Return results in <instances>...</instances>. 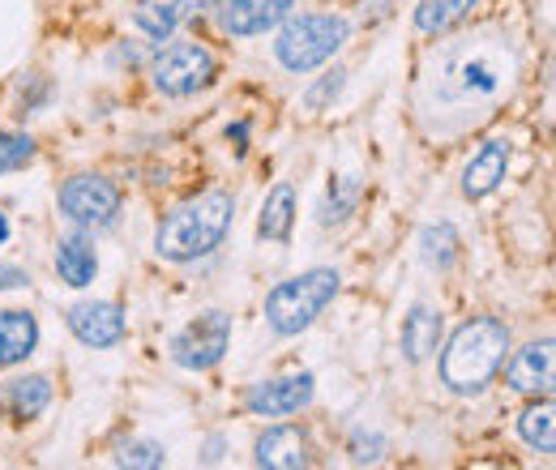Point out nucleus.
<instances>
[{
	"label": "nucleus",
	"instance_id": "obj_1",
	"mask_svg": "<svg viewBox=\"0 0 556 470\" xmlns=\"http://www.w3.org/2000/svg\"><path fill=\"white\" fill-rule=\"evenodd\" d=\"M514 81V52L505 39H467L437 56L428 90L445 112H480L496 103Z\"/></svg>",
	"mask_w": 556,
	"mask_h": 470
},
{
	"label": "nucleus",
	"instance_id": "obj_2",
	"mask_svg": "<svg viewBox=\"0 0 556 470\" xmlns=\"http://www.w3.org/2000/svg\"><path fill=\"white\" fill-rule=\"evenodd\" d=\"M236 218V198L227 189H206L185 205H176L159 227H154V257L172 266H189L198 257H210L227 227Z\"/></svg>",
	"mask_w": 556,
	"mask_h": 470
},
{
	"label": "nucleus",
	"instance_id": "obj_3",
	"mask_svg": "<svg viewBox=\"0 0 556 470\" xmlns=\"http://www.w3.org/2000/svg\"><path fill=\"white\" fill-rule=\"evenodd\" d=\"M505 355H509V326L496 317H471L441 351V385L450 394H480L501 372Z\"/></svg>",
	"mask_w": 556,
	"mask_h": 470
},
{
	"label": "nucleus",
	"instance_id": "obj_4",
	"mask_svg": "<svg viewBox=\"0 0 556 470\" xmlns=\"http://www.w3.org/2000/svg\"><path fill=\"white\" fill-rule=\"evenodd\" d=\"M351 39V22L343 13H291L275 39V61L287 73H313L334 61Z\"/></svg>",
	"mask_w": 556,
	"mask_h": 470
},
{
	"label": "nucleus",
	"instance_id": "obj_5",
	"mask_svg": "<svg viewBox=\"0 0 556 470\" xmlns=\"http://www.w3.org/2000/svg\"><path fill=\"white\" fill-rule=\"evenodd\" d=\"M339 269H304L287 282H278L275 291L266 295V326L275 330L278 338H295L304 334L339 295Z\"/></svg>",
	"mask_w": 556,
	"mask_h": 470
},
{
	"label": "nucleus",
	"instance_id": "obj_6",
	"mask_svg": "<svg viewBox=\"0 0 556 470\" xmlns=\"http://www.w3.org/2000/svg\"><path fill=\"white\" fill-rule=\"evenodd\" d=\"M150 77H154V90L167 94V99H189L198 90H206L210 81L218 77V56L210 52L206 43L198 39H176L167 43L154 65H150Z\"/></svg>",
	"mask_w": 556,
	"mask_h": 470
},
{
	"label": "nucleus",
	"instance_id": "obj_7",
	"mask_svg": "<svg viewBox=\"0 0 556 470\" xmlns=\"http://www.w3.org/2000/svg\"><path fill=\"white\" fill-rule=\"evenodd\" d=\"M121 202H125L121 189L108 176H99V172L70 176L61 185V193H56L61 214L70 218L73 227H81V231H108L121 218Z\"/></svg>",
	"mask_w": 556,
	"mask_h": 470
},
{
	"label": "nucleus",
	"instance_id": "obj_8",
	"mask_svg": "<svg viewBox=\"0 0 556 470\" xmlns=\"http://www.w3.org/2000/svg\"><path fill=\"white\" fill-rule=\"evenodd\" d=\"M227 346H231V317L210 308V313H202L198 321H189L180 334L172 338V359L180 368H189V372H210V368L223 364Z\"/></svg>",
	"mask_w": 556,
	"mask_h": 470
},
{
	"label": "nucleus",
	"instance_id": "obj_9",
	"mask_svg": "<svg viewBox=\"0 0 556 470\" xmlns=\"http://www.w3.org/2000/svg\"><path fill=\"white\" fill-rule=\"evenodd\" d=\"M313 394H317L313 372H287V377L249 385L244 406H249V415H262V419H287V415H300L304 406H313Z\"/></svg>",
	"mask_w": 556,
	"mask_h": 470
},
{
	"label": "nucleus",
	"instance_id": "obj_10",
	"mask_svg": "<svg viewBox=\"0 0 556 470\" xmlns=\"http://www.w3.org/2000/svg\"><path fill=\"white\" fill-rule=\"evenodd\" d=\"M65 326L70 334L90 346V351H108V346H121L125 342V308L112 304V300H81L65 313Z\"/></svg>",
	"mask_w": 556,
	"mask_h": 470
},
{
	"label": "nucleus",
	"instance_id": "obj_11",
	"mask_svg": "<svg viewBox=\"0 0 556 470\" xmlns=\"http://www.w3.org/2000/svg\"><path fill=\"white\" fill-rule=\"evenodd\" d=\"M214 9H218V30L223 35L253 39V35L278 30L295 13V0H223Z\"/></svg>",
	"mask_w": 556,
	"mask_h": 470
},
{
	"label": "nucleus",
	"instance_id": "obj_12",
	"mask_svg": "<svg viewBox=\"0 0 556 470\" xmlns=\"http://www.w3.org/2000/svg\"><path fill=\"white\" fill-rule=\"evenodd\" d=\"M501 368H505V385H509L514 394H531V398L553 394V372H556L553 338H544V342H527L522 351L505 355Z\"/></svg>",
	"mask_w": 556,
	"mask_h": 470
},
{
	"label": "nucleus",
	"instance_id": "obj_13",
	"mask_svg": "<svg viewBox=\"0 0 556 470\" xmlns=\"http://www.w3.org/2000/svg\"><path fill=\"white\" fill-rule=\"evenodd\" d=\"M214 4H218V0H138L134 22H138V30L146 35V39L167 43L185 22L206 17Z\"/></svg>",
	"mask_w": 556,
	"mask_h": 470
},
{
	"label": "nucleus",
	"instance_id": "obj_14",
	"mask_svg": "<svg viewBox=\"0 0 556 470\" xmlns=\"http://www.w3.org/2000/svg\"><path fill=\"white\" fill-rule=\"evenodd\" d=\"M253 462L257 467H270V470H300V467H313V445L300 428L291 423H278V428H266L253 445Z\"/></svg>",
	"mask_w": 556,
	"mask_h": 470
},
{
	"label": "nucleus",
	"instance_id": "obj_15",
	"mask_svg": "<svg viewBox=\"0 0 556 470\" xmlns=\"http://www.w3.org/2000/svg\"><path fill=\"white\" fill-rule=\"evenodd\" d=\"M509 154H514V145L505 137H492L480 145V154H471V163L463 172V198L467 202H484L488 193L501 189V180L509 172Z\"/></svg>",
	"mask_w": 556,
	"mask_h": 470
},
{
	"label": "nucleus",
	"instance_id": "obj_16",
	"mask_svg": "<svg viewBox=\"0 0 556 470\" xmlns=\"http://www.w3.org/2000/svg\"><path fill=\"white\" fill-rule=\"evenodd\" d=\"M56 274H61V282L73 287V291H81V287L94 282V274H99V253H94V244H90V236H86L81 227L56 240Z\"/></svg>",
	"mask_w": 556,
	"mask_h": 470
},
{
	"label": "nucleus",
	"instance_id": "obj_17",
	"mask_svg": "<svg viewBox=\"0 0 556 470\" xmlns=\"http://www.w3.org/2000/svg\"><path fill=\"white\" fill-rule=\"evenodd\" d=\"M39 346V321L26 308H0V368L30 359Z\"/></svg>",
	"mask_w": 556,
	"mask_h": 470
},
{
	"label": "nucleus",
	"instance_id": "obj_18",
	"mask_svg": "<svg viewBox=\"0 0 556 470\" xmlns=\"http://www.w3.org/2000/svg\"><path fill=\"white\" fill-rule=\"evenodd\" d=\"M0 398L9 406V415L13 419H39L48 406H52V381L48 377H39V372H26V377H13V381H4V390H0Z\"/></svg>",
	"mask_w": 556,
	"mask_h": 470
},
{
	"label": "nucleus",
	"instance_id": "obj_19",
	"mask_svg": "<svg viewBox=\"0 0 556 470\" xmlns=\"http://www.w3.org/2000/svg\"><path fill=\"white\" fill-rule=\"evenodd\" d=\"M291 227H295V189L282 180L266 193L262 214H257V240L266 244H287L291 240Z\"/></svg>",
	"mask_w": 556,
	"mask_h": 470
},
{
	"label": "nucleus",
	"instance_id": "obj_20",
	"mask_svg": "<svg viewBox=\"0 0 556 470\" xmlns=\"http://www.w3.org/2000/svg\"><path fill=\"white\" fill-rule=\"evenodd\" d=\"M484 0H419L416 4V30L419 35H450L471 22V13Z\"/></svg>",
	"mask_w": 556,
	"mask_h": 470
},
{
	"label": "nucleus",
	"instance_id": "obj_21",
	"mask_svg": "<svg viewBox=\"0 0 556 470\" xmlns=\"http://www.w3.org/2000/svg\"><path fill=\"white\" fill-rule=\"evenodd\" d=\"M441 330H445L441 313L428 308V304H416V308L407 313V321H403V355H407L412 364L428 359V355L441 346Z\"/></svg>",
	"mask_w": 556,
	"mask_h": 470
},
{
	"label": "nucleus",
	"instance_id": "obj_22",
	"mask_svg": "<svg viewBox=\"0 0 556 470\" xmlns=\"http://www.w3.org/2000/svg\"><path fill=\"white\" fill-rule=\"evenodd\" d=\"M458 249H463V240H458L454 223H432L419 231V257L432 274H450L458 262Z\"/></svg>",
	"mask_w": 556,
	"mask_h": 470
},
{
	"label": "nucleus",
	"instance_id": "obj_23",
	"mask_svg": "<svg viewBox=\"0 0 556 470\" xmlns=\"http://www.w3.org/2000/svg\"><path fill=\"white\" fill-rule=\"evenodd\" d=\"M518 436L535 449V454H553L556 449V410L548 403V394H544V403L527 406L522 415H518Z\"/></svg>",
	"mask_w": 556,
	"mask_h": 470
},
{
	"label": "nucleus",
	"instance_id": "obj_24",
	"mask_svg": "<svg viewBox=\"0 0 556 470\" xmlns=\"http://www.w3.org/2000/svg\"><path fill=\"white\" fill-rule=\"evenodd\" d=\"M355 202H359V185H355V180H334L330 193H326V202H321V209H317V223H321V227L343 223L351 209H355Z\"/></svg>",
	"mask_w": 556,
	"mask_h": 470
},
{
	"label": "nucleus",
	"instance_id": "obj_25",
	"mask_svg": "<svg viewBox=\"0 0 556 470\" xmlns=\"http://www.w3.org/2000/svg\"><path fill=\"white\" fill-rule=\"evenodd\" d=\"M35 154H39V145H35L30 134H9V129H0V176L26 167Z\"/></svg>",
	"mask_w": 556,
	"mask_h": 470
},
{
	"label": "nucleus",
	"instance_id": "obj_26",
	"mask_svg": "<svg viewBox=\"0 0 556 470\" xmlns=\"http://www.w3.org/2000/svg\"><path fill=\"white\" fill-rule=\"evenodd\" d=\"M116 462L134 470H159V467H167V449H163L159 441H129V445H121Z\"/></svg>",
	"mask_w": 556,
	"mask_h": 470
},
{
	"label": "nucleus",
	"instance_id": "obj_27",
	"mask_svg": "<svg viewBox=\"0 0 556 470\" xmlns=\"http://www.w3.org/2000/svg\"><path fill=\"white\" fill-rule=\"evenodd\" d=\"M343 86H348V73H343V68L326 73L317 86H308V94H304V107H308V112H321V107H330V103L343 94Z\"/></svg>",
	"mask_w": 556,
	"mask_h": 470
},
{
	"label": "nucleus",
	"instance_id": "obj_28",
	"mask_svg": "<svg viewBox=\"0 0 556 470\" xmlns=\"http://www.w3.org/2000/svg\"><path fill=\"white\" fill-rule=\"evenodd\" d=\"M381 454H386V436H377V432H355L351 436V462H381Z\"/></svg>",
	"mask_w": 556,
	"mask_h": 470
},
{
	"label": "nucleus",
	"instance_id": "obj_29",
	"mask_svg": "<svg viewBox=\"0 0 556 470\" xmlns=\"http://www.w3.org/2000/svg\"><path fill=\"white\" fill-rule=\"evenodd\" d=\"M22 287H30V274H26L22 266L0 262V291H22Z\"/></svg>",
	"mask_w": 556,
	"mask_h": 470
},
{
	"label": "nucleus",
	"instance_id": "obj_30",
	"mask_svg": "<svg viewBox=\"0 0 556 470\" xmlns=\"http://www.w3.org/2000/svg\"><path fill=\"white\" fill-rule=\"evenodd\" d=\"M227 141H236V150H249V125H244V120L231 125V129H227Z\"/></svg>",
	"mask_w": 556,
	"mask_h": 470
},
{
	"label": "nucleus",
	"instance_id": "obj_31",
	"mask_svg": "<svg viewBox=\"0 0 556 470\" xmlns=\"http://www.w3.org/2000/svg\"><path fill=\"white\" fill-rule=\"evenodd\" d=\"M4 240H9V218L0 214V244H4Z\"/></svg>",
	"mask_w": 556,
	"mask_h": 470
}]
</instances>
